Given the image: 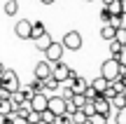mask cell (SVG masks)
Instances as JSON below:
<instances>
[{"mask_svg": "<svg viewBox=\"0 0 126 124\" xmlns=\"http://www.w3.org/2000/svg\"><path fill=\"white\" fill-rule=\"evenodd\" d=\"M114 122H117V124H126V108L117 110V115H114Z\"/></svg>", "mask_w": 126, "mask_h": 124, "instance_id": "obj_29", "label": "cell"}, {"mask_svg": "<svg viewBox=\"0 0 126 124\" xmlns=\"http://www.w3.org/2000/svg\"><path fill=\"white\" fill-rule=\"evenodd\" d=\"M110 17H112V14L108 12V7H103V9H100V21H103V23H108V21H110Z\"/></svg>", "mask_w": 126, "mask_h": 124, "instance_id": "obj_33", "label": "cell"}, {"mask_svg": "<svg viewBox=\"0 0 126 124\" xmlns=\"http://www.w3.org/2000/svg\"><path fill=\"white\" fill-rule=\"evenodd\" d=\"M82 96H84V98H86V101H94V98H96V96H98V94H96V91H94V89H91V87H86V89H84V91H82Z\"/></svg>", "mask_w": 126, "mask_h": 124, "instance_id": "obj_30", "label": "cell"}, {"mask_svg": "<svg viewBox=\"0 0 126 124\" xmlns=\"http://www.w3.org/2000/svg\"><path fill=\"white\" fill-rule=\"evenodd\" d=\"M68 73H70V66H65L63 61H59V63H51V77H54L56 82L68 80Z\"/></svg>", "mask_w": 126, "mask_h": 124, "instance_id": "obj_9", "label": "cell"}, {"mask_svg": "<svg viewBox=\"0 0 126 124\" xmlns=\"http://www.w3.org/2000/svg\"><path fill=\"white\" fill-rule=\"evenodd\" d=\"M114 59L119 61V66H122V68H126V45H122V52H119Z\"/></svg>", "mask_w": 126, "mask_h": 124, "instance_id": "obj_26", "label": "cell"}, {"mask_svg": "<svg viewBox=\"0 0 126 124\" xmlns=\"http://www.w3.org/2000/svg\"><path fill=\"white\" fill-rule=\"evenodd\" d=\"M110 106L114 108V110H122V108H126V91H122V94H117V96L110 101Z\"/></svg>", "mask_w": 126, "mask_h": 124, "instance_id": "obj_18", "label": "cell"}, {"mask_svg": "<svg viewBox=\"0 0 126 124\" xmlns=\"http://www.w3.org/2000/svg\"><path fill=\"white\" fill-rule=\"evenodd\" d=\"M108 2H110V0H103V7H105V5H108Z\"/></svg>", "mask_w": 126, "mask_h": 124, "instance_id": "obj_40", "label": "cell"}, {"mask_svg": "<svg viewBox=\"0 0 126 124\" xmlns=\"http://www.w3.org/2000/svg\"><path fill=\"white\" fill-rule=\"evenodd\" d=\"M14 103L12 101H7V98H0V117H5V115H14Z\"/></svg>", "mask_w": 126, "mask_h": 124, "instance_id": "obj_16", "label": "cell"}, {"mask_svg": "<svg viewBox=\"0 0 126 124\" xmlns=\"http://www.w3.org/2000/svg\"><path fill=\"white\" fill-rule=\"evenodd\" d=\"M105 7H108L110 14H122V2H119V0H110Z\"/></svg>", "mask_w": 126, "mask_h": 124, "instance_id": "obj_22", "label": "cell"}, {"mask_svg": "<svg viewBox=\"0 0 126 124\" xmlns=\"http://www.w3.org/2000/svg\"><path fill=\"white\" fill-rule=\"evenodd\" d=\"M26 120H28V124H35V122H40V112H33V110H31Z\"/></svg>", "mask_w": 126, "mask_h": 124, "instance_id": "obj_32", "label": "cell"}, {"mask_svg": "<svg viewBox=\"0 0 126 124\" xmlns=\"http://www.w3.org/2000/svg\"><path fill=\"white\" fill-rule=\"evenodd\" d=\"M82 112H84V117L89 120V117L94 115V103H91V101H86L84 106H82Z\"/></svg>", "mask_w": 126, "mask_h": 124, "instance_id": "obj_27", "label": "cell"}, {"mask_svg": "<svg viewBox=\"0 0 126 124\" xmlns=\"http://www.w3.org/2000/svg\"><path fill=\"white\" fill-rule=\"evenodd\" d=\"M12 124H28V120H23V117H16V115H14V117H12Z\"/></svg>", "mask_w": 126, "mask_h": 124, "instance_id": "obj_35", "label": "cell"}, {"mask_svg": "<svg viewBox=\"0 0 126 124\" xmlns=\"http://www.w3.org/2000/svg\"><path fill=\"white\" fill-rule=\"evenodd\" d=\"M47 110H49L54 117L65 115V98H61V96H47Z\"/></svg>", "mask_w": 126, "mask_h": 124, "instance_id": "obj_4", "label": "cell"}, {"mask_svg": "<svg viewBox=\"0 0 126 124\" xmlns=\"http://www.w3.org/2000/svg\"><path fill=\"white\" fill-rule=\"evenodd\" d=\"M0 89H5V91H16L19 89V75L14 73L12 68H5L2 75H0Z\"/></svg>", "mask_w": 126, "mask_h": 124, "instance_id": "obj_2", "label": "cell"}, {"mask_svg": "<svg viewBox=\"0 0 126 124\" xmlns=\"http://www.w3.org/2000/svg\"><path fill=\"white\" fill-rule=\"evenodd\" d=\"M42 33H47L45 23H42V21H31V40H35V37H40Z\"/></svg>", "mask_w": 126, "mask_h": 124, "instance_id": "obj_15", "label": "cell"}, {"mask_svg": "<svg viewBox=\"0 0 126 124\" xmlns=\"http://www.w3.org/2000/svg\"><path fill=\"white\" fill-rule=\"evenodd\" d=\"M51 42H54V40H51V35H49V33H42L40 37H35V47H37L40 52H45L47 47L51 45Z\"/></svg>", "mask_w": 126, "mask_h": 124, "instance_id": "obj_13", "label": "cell"}, {"mask_svg": "<svg viewBox=\"0 0 126 124\" xmlns=\"http://www.w3.org/2000/svg\"><path fill=\"white\" fill-rule=\"evenodd\" d=\"M82 33L79 31H68L65 35H63V40H61V45H63V49H70V52H77V49H82Z\"/></svg>", "mask_w": 126, "mask_h": 124, "instance_id": "obj_3", "label": "cell"}, {"mask_svg": "<svg viewBox=\"0 0 126 124\" xmlns=\"http://www.w3.org/2000/svg\"><path fill=\"white\" fill-rule=\"evenodd\" d=\"M122 70H124V68L119 66V61L110 56V59H105V61H103V66H100V77L108 80V82H114V80L122 75Z\"/></svg>", "mask_w": 126, "mask_h": 124, "instance_id": "obj_1", "label": "cell"}, {"mask_svg": "<svg viewBox=\"0 0 126 124\" xmlns=\"http://www.w3.org/2000/svg\"><path fill=\"white\" fill-rule=\"evenodd\" d=\"M2 9H5V14H7V17H14V14L19 12V0H7Z\"/></svg>", "mask_w": 126, "mask_h": 124, "instance_id": "obj_21", "label": "cell"}, {"mask_svg": "<svg viewBox=\"0 0 126 124\" xmlns=\"http://www.w3.org/2000/svg\"><path fill=\"white\" fill-rule=\"evenodd\" d=\"M28 108H31L33 112H42V110H47V94H45V91L33 94L31 101H28Z\"/></svg>", "mask_w": 126, "mask_h": 124, "instance_id": "obj_7", "label": "cell"}, {"mask_svg": "<svg viewBox=\"0 0 126 124\" xmlns=\"http://www.w3.org/2000/svg\"><path fill=\"white\" fill-rule=\"evenodd\" d=\"M14 33H16V37H21V40H28V37H31V21H28V19H21V21H16V26H14Z\"/></svg>", "mask_w": 126, "mask_h": 124, "instance_id": "obj_10", "label": "cell"}, {"mask_svg": "<svg viewBox=\"0 0 126 124\" xmlns=\"http://www.w3.org/2000/svg\"><path fill=\"white\" fill-rule=\"evenodd\" d=\"M89 124H108V117H105V115H96V112H94V115L89 117Z\"/></svg>", "mask_w": 126, "mask_h": 124, "instance_id": "obj_25", "label": "cell"}, {"mask_svg": "<svg viewBox=\"0 0 126 124\" xmlns=\"http://www.w3.org/2000/svg\"><path fill=\"white\" fill-rule=\"evenodd\" d=\"M84 124H89V120H86V122H84Z\"/></svg>", "mask_w": 126, "mask_h": 124, "instance_id": "obj_41", "label": "cell"}, {"mask_svg": "<svg viewBox=\"0 0 126 124\" xmlns=\"http://www.w3.org/2000/svg\"><path fill=\"white\" fill-rule=\"evenodd\" d=\"M35 77H37V80L51 77V63H49V61H40V63L35 66Z\"/></svg>", "mask_w": 126, "mask_h": 124, "instance_id": "obj_11", "label": "cell"}, {"mask_svg": "<svg viewBox=\"0 0 126 124\" xmlns=\"http://www.w3.org/2000/svg\"><path fill=\"white\" fill-rule=\"evenodd\" d=\"M75 110H77V108H75V106H72V103H70V101H65V115H68V117H70V115H72V112H75Z\"/></svg>", "mask_w": 126, "mask_h": 124, "instance_id": "obj_34", "label": "cell"}, {"mask_svg": "<svg viewBox=\"0 0 126 124\" xmlns=\"http://www.w3.org/2000/svg\"><path fill=\"white\" fill-rule=\"evenodd\" d=\"M51 124H72V122H70V117H68V115H59V117H54V122H51Z\"/></svg>", "mask_w": 126, "mask_h": 124, "instance_id": "obj_31", "label": "cell"}, {"mask_svg": "<svg viewBox=\"0 0 126 124\" xmlns=\"http://www.w3.org/2000/svg\"><path fill=\"white\" fill-rule=\"evenodd\" d=\"M59 84H61V82H56L54 77H47V80H42V87H45V94H54L56 89H59Z\"/></svg>", "mask_w": 126, "mask_h": 124, "instance_id": "obj_19", "label": "cell"}, {"mask_svg": "<svg viewBox=\"0 0 126 124\" xmlns=\"http://www.w3.org/2000/svg\"><path fill=\"white\" fill-rule=\"evenodd\" d=\"M86 87H89V82H86L82 75H77V77H72V80H70V89H72V94H82Z\"/></svg>", "mask_w": 126, "mask_h": 124, "instance_id": "obj_12", "label": "cell"}, {"mask_svg": "<svg viewBox=\"0 0 126 124\" xmlns=\"http://www.w3.org/2000/svg\"><path fill=\"white\" fill-rule=\"evenodd\" d=\"M122 2V14H126V0H119Z\"/></svg>", "mask_w": 126, "mask_h": 124, "instance_id": "obj_36", "label": "cell"}, {"mask_svg": "<svg viewBox=\"0 0 126 124\" xmlns=\"http://www.w3.org/2000/svg\"><path fill=\"white\" fill-rule=\"evenodd\" d=\"M108 84H110V82H108V80H103V77H100V75H98V77H96V80H94V82H89V87H91V89H94V91H96V94H103V91H105V89H108Z\"/></svg>", "mask_w": 126, "mask_h": 124, "instance_id": "obj_14", "label": "cell"}, {"mask_svg": "<svg viewBox=\"0 0 126 124\" xmlns=\"http://www.w3.org/2000/svg\"><path fill=\"white\" fill-rule=\"evenodd\" d=\"M2 70H5V66H2V63H0V75H2Z\"/></svg>", "mask_w": 126, "mask_h": 124, "instance_id": "obj_38", "label": "cell"}, {"mask_svg": "<svg viewBox=\"0 0 126 124\" xmlns=\"http://www.w3.org/2000/svg\"><path fill=\"white\" fill-rule=\"evenodd\" d=\"M108 23H110L112 28H124V26H126V14H112Z\"/></svg>", "mask_w": 126, "mask_h": 124, "instance_id": "obj_17", "label": "cell"}, {"mask_svg": "<svg viewBox=\"0 0 126 124\" xmlns=\"http://www.w3.org/2000/svg\"><path fill=\"white\" fill-rule=\"evenodd\" d=\"M63 52H65V49H63L61 42H51V45L45 49V56H47L45 61H49V63H59V61L63 59Z\"/></svg>", "mask_w": 126, "mask_h": 124, "instance_id": "obj_5", "label": "cell"}, {"mask_svg": "<svg viewBox=\"0 0 126 124\" xmlns=\"http://www.w3.org/2000/svg\"><path fill=\"white\" fill-rule=\"evenodd\" d=\"M114 40H117L119 45H126V28H117V31H114Z\"/></svg>", "mask_w": 126, "mask_h": 124, "instance_id": "obj_24", "label": "cell"}, {"mask_svg": "<svg viewBox=\"0 0 126 124\" xmlns=\"http://www.w3.org/2000/svg\"><path fill=\"white\" fill-rule=\"evenodd\" d=\"M114 31H117V28H112L110 26V23H103V28H100V37H103V40H114Z\"/></svg>", "mask_w": 126, "mask_h": 124, "instance_id": "obj_20", "label": "cell"}, {"mask_svg": "<svg viewBox=\"0 0 126 124\" xmlns=\"http://www.w3.org/2000/svg\"><path fill=\"white\" fill-rule=\"evenodd\" d=\"M119 52H122V45H119L117 40H110V54H112V59L119 54Z\"/></svg>", "mask_w": 126, "mask_h": 124, "instance_id": "obj_28", "label": "cell"}, {"mask_svg": "<svg viewBox=\"0 0 126 124\" xmlns=\"http://www.w3.org/2000/svg\"><path fill=\"white\" fill-rule=\"evenodd\" d=\"M31 96H33L31 87H19L16 91H12V96H9V101H12L14 106H26V103L31 101Z\"/></svg>", "mask_w": 126, "mask_h": 124, "instance_id": "obj_6", "label": "cell"}, {"mask_svg": "<svg viewBox=\"0 0 126 124\" xmlns=\"http://www.w3.org/2000/svg\"><path fill=\"white\" fill-rule=\"evenodd\" d=\"M91 103H94V112H96V115H105V117H108L110 112H112V106H110V101H108V98H103L100 94H98V96H96Z\"/></svg>", "mask_w": 126, "mask_h": 124, "instance_id": "obj_8", "label": "cell"}, {"mask_svg": "<svg viewBox=\"0 0 126 124\" xmlns=\"http://www.w3.org/2000/svg\"><path fill=\"white\" fill-rule=\"evenodd\" d=\"M40 2H42V5H51L54 0H40Z\"/></svg>", "mask_w": 126, "mask_h": 124, "instance_id": "obj_37", "label": "cell"}, {"mask_svg": "<svg viewBox=\"0 0 126 124\" xmlns=\"http://www.w3.org/2000/svg\"><path fill=\"white\" fill-rule=\"evenodd\" d=\"M35 124H49V122H42V120H40V122H35Z\"/></svg>", "mask_w": 126, "mask_h": 124, "instance_id": "obj_39", "label": "cell"}, {"mask_svg": "<svg viewBox=\"0 0 126 124\" xmlns=\"http://www.w3.org/2000/svg\"><path fill=\"white\" fill-rule=\"evenodd\" d=\"M28 87H31V91H33V94H40V91H45V87H42V80H37V77L33 80V82L28 84Z\"/></svg>", "mask_w": 126, "mask_h": 124, "instance_id": "obj_23", "label": "cell"}, {"mask_svg": "<svg viewBox=\"0 0 126 124\" xmlns=\"http://www.w3.org/2000/svg\"><path fill=\"white\" fill-rule=\"evenodd\" d=\"M89 2H91V0H89Z\"/></svg>", "mask_w": 126, "mask_h": 124, "instance_id": "obj_42", "label": "cell"}]
</instances>
